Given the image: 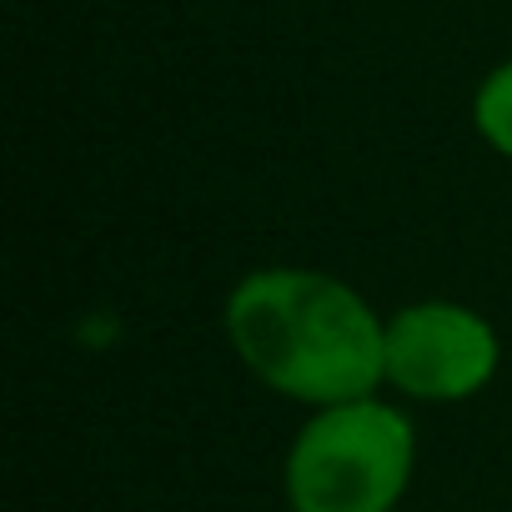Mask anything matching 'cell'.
<instances>
[{"label":"cell","instance_id":"1","mask_svg":"<svg viewBox=\"0 0 512 512\" xmlns=\"http://www.w3.org/2000/svg\"><path fill=\"white\" fill-rule=\"evenodd\" d=\"M226 342L241 367L272 392L317 407L377 397L387 382V317L332 272L262 267L226 297Z\"/></svg>","mask_w":512,"mask_h":512},{"label":"cell","instance_id":"2","mask_svg":"<svg viewBox=\"0 0 512 512\" xmlns=\"http://www.w3.org/2000/svg\"><path fill=\"white\" fill-rule=\"evenodd\" d=\"M412 417L382 397L317 407L287 447L282 487L292 512H397L412 487Z\"/></svg>","mask_w":512,"mask_h":512},{"label":"cell","instance_id":"3","mask_svg":"<svg viewBox=\"0 0 512 512\" xmlns=\"http://www.w3.org/2000/svg\"><path fill=\"white\" fill-rule=\"evenodd\" d=\"M382 367L387 387L412 402H467L497 377L502 342L497 327L462 302H407L387 317Z\"/></svg>","mask_w":512,"mask_h":512},{"label":"cell","instance_id":"4","mask_svg":"<svg viewBox=\"0 0 512 512\" xmlns=\"http://www.w3.org/2000/svg\"><path fill=\"white\" fill-rule=\"evenodd\" d=\"M472 126L497 156L512 161V61H502L497 71L482 76V86L472 96Z\"/></svg>","mask_w":512,"mask_h":512}]
</instances>
